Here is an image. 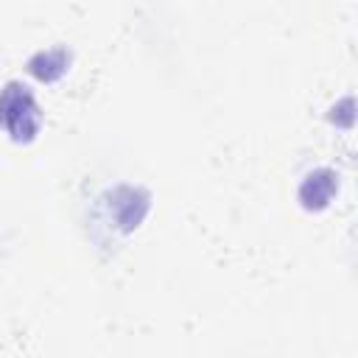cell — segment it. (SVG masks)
<instances>
[{
    "instance_id": "cell-1",
    "label": "cell",
    "mask_w": 358,
    "mask_h": 358,
    "mask_svg": "<svg viewBox=\"0 0 358 358\" xmlns=\"http://www.w3.org/2000/svg\"><path fill=\"white\" fill-rule=\"evenodd\" d=\"M39 123H42V112L36 106L34 92L17 81L6 84L0 90V126L8 131V137L28 143L39 131Z\"/></svg>"
},
{
    "instance_id": "cell-2",
    "label": "cell",
    "mask_w": 358,
    "mask_h": 358,
    "mask_svg": "<svg viewBox=\"0 0 358 358\" xmlns=\"http://www.w3.org/2000/svg\"><path fill=\"white\" fill-rule=\"evenodd\" d=\"M333 173L330 171H316V173H310L308 179H305V185H302V199H305V204L308 207H322V204H327V199L333 196Z\"/></svg>"
},
{
    "instance_id": "cell-3",
    "label": "cell",
    "mask_w": 358,
    "mask_h": 358,
    "mask_svg": "<svg viewBox=\"0 0 358 358\" xmlns=\"http://www.w3.org/2000/svg\"><path fill=\"white\" fill-rule=\"evenodd\" d=\"M64 70H67V62H64V53H62V50L39 53V56L31 62V73L39 76L42 81H53V78H59Z\"/></svg>"
}]
</instances>
